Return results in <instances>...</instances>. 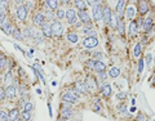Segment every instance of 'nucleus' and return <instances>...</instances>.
Segmentation results:
<instances>
[{
    "mask_svg": "<svg viewBox=\"0 0 155 121\" xmlns=\"http://www.w3.org/2000/svg\"><path fill=\"white\" fill-rule=\"evenodd\" d=\"M132 1H135V0H132Z\"/></svg>",
    "mask_w": 155,
    "mask_h": 121,
    "instance_id": "nucleus-61",
    "label": "nucleus"
},
{
    "mask_svg": "<svg viewBox=\"0 0 155 121\" xmlns=\"http://www.w3.org/2000/svg\"><path fill=\"white\" fill-rule=\"evenodd\" d=\"M94 70L97 72H102V71H106V64L101 60H96L94 62Z\"/></svg>",
    "mask_w": 155,
    "mask_h": 121,
    "instance_id": "nucleus-20",
    "label": "nucleus"
},
{
    "mask_svg": "<svg viewBox=\"0 0 155 121\" xmlns=\"http://www.w3.org/2000/svg\"><path fill=\"white\" fill-rule=\"evenodd\" d=\"M26 90H27V89H26L25 85H21V86H19V93H21V95H23V94L26 93Z\"/></svg>",
    "mask_w": 155,
    "mask_h": 121,
    "instance_id": "nucleus-48",
    "label": "nucleus"
},
{
    "mask_svg": "<svg viewBox=\"0 0 155 121\" xmlns=\"http://www.w3.org/2000/svg\"><path fill=\"white\" fill-rule=\"evenodd\" d=\"M81 26H83V22H81V21H76V22H75V27H81Z\"/></svg>",
    "mask_w": 155,
    "mask_h": 121,
    "instance_id": "nucleus-52",
    "label": "nucleus"
},
{
    "mask_svg": "<svg viewBox=\"0 0 155 121\" xmlns=\"http://www.w3.org/2000/svg\"><path fill=\"white\" fill-rule=\"evenodd\" d=\"M5 18H7V13H5L4 10H0V27H3L4 23L7 22Z\"/></svg>",
    "mask_w": 155,
    "mask_h": 121,
    "instance_id": "nucleus-31",
    "label": "nucleus"
},
{
    "mask_svg": "<svg viewBox=\"0 0 155 121\" xmlns=\"http://www.w3.org/2000/svg\"><path fill=\"white\" fill-rule=\"evenodd\" d=\"M109 75L111 76V77H118V76L120 75V68H119V67H112V68H110V70H109Z\"/></svg>",
    "mask_w": 155,
    "mask_h": 121,
    "instance_id": "nucleus-25",
    "label": "nucleus"
},
{
    "mask_svg": "<svg viewBox=\"0 0 155 121\" xmlns=\"http://www.w3.org/2000/svg\"><path fill=\"white\" fill-rule=\"evenodd\" d=\"M154 121H155V120H154Z\"/></svg>",
    "mask_w": 155,
    "mask_h": 121,
    "instance_id": "nucleus-63",
    "label": "nucleus"
},
{
    "mask_svg": "<svg viewBox=\"0 0 155 121\" xmlns=\"http://www.w3.org/2000/svg\"><path fill=\"white\" fill-rule=\"evenodd\" d=\"M7 7H8V1H7V0H1V1H0V9L4 10Z\"/></svg>",
    "mask_w": 155,
    "mask_h": 121,
    "instance_id": "nucleus-39",
    "label": "nucleus"
},
{
    "mask_svg": "<svg viewBox=\"0 0 155 121\" xmlns=\"http://www.w3.org/2000/svg\"><path fill=\"white\" fill-rule=\"evenodd\" d=\"M153 85H155V75H154V77H153Z\"/></svg>",
    "mask_w": 155,
    "mask_h": 121,
    "instance_id": "nucleus-58",
    "label": "nucleus"
},
{
    "mask_svg": "<svg viewBox=\"0 0 155 121\" xmlns=\"http://www.w3.org/2000/svg\"><path fill=\"white\" fill-rule=\"evenodd\" d=\"M47 7L50 9V10H56L57 7H58V0H45Z\"/></svg>",
    "mask_w": 155,
    "mask_h": 121,
    "instance_id": "nucleus-22",
    "label": "nucleus"
},
{
    "mask_svg": "<svg viewBox=\"0 0 155 121\" xmlns=\"http://www.w3.org/2000/svg\"><path fill=\"white\" fill-rule=\"evenodd\" d=\"M27 9H26V7L25 5H18V8H17V17L19 18V21H25L26 18H27Z\"/></svg>",
    "mask_w": 155,
    "mask_h": 121,
    "instance_id": "nucleus-8",
    "label": "nucleus"
},
{
    "mask_svg": "<svg viewBox=\"0 0 155 121\" xmlns=\"http://www.w3.org/2000/svg\"><path fill=\"white\" fill-rule=\"evenodd\" d=\"M61 115H62V117L63 119H67V117H70L71 115H73V109L70 108L69 106H66V103H63L61 107Z\"/></svg>",
    "mask_w": 155,
    "mask_h": 121,
    "instance_id": "nucleus-14",
    "label": "nucleus"
},
{
    "mask_svg": "<svg viewBox=\"0 0 155 121\" xmlns=\"http://www.w3.org/2000/svg\"><path fill=\"white\" fill-rule=\"evenodd\" d=\"M78 97H79V93L74 89H71V90H67L62 94V101H63V103H74Z\"/></svg>",
    "mask_w": 155,
    "mask_h": 121,
    "instance_id": "nucleus-1",
    "label": "nucleus"
},
{
    "mask_svg": "<svg viewBox=\"0 0 155 121\" xmlns=\"http://www.w3.org/2000/svg\"><path fill=\"white\" fill-rule=\"evenodd\" d=\"M7 58H4V59H1L0 60V70H4L5 68V66H7Z\"/></svg>",
    "mask_w": 155,
    "mask_h": 121,
    "instance_id": "nucleus-40",
    "label": "nucleus"
},
{
    "mask_svg": "<svg viewBox=\"0 0 155 121\" xmlns=\"http://www.w3.org/2000/svg\"><path fill=\"white\" fill-rule=\"evenodd\" d=\"M32 21H34V23H35V25L42 26V25L45 22V17L42 14V13H35V14H34V19H32Z\"/></svg>",
    "mask_w": 155,
    "mask_h": 121,
    "instance_id": "nucleus-16",
    "label": "nucleus"
},
{
    "mask_svg": "<svg viewBox=\"0 0 155 121\" xmlns=\"http://www.w3.org/2000/svg\"><path fill=\"white\" fill-rule=\"evenodd\" d=\"M0 121H8V113L5 111H0Z\"/></svg>",
    "mask_w": 155,
    "mask_h": 121,
    "instance_id": "nucleus-34",
    "label": "nucleus"
},
{
    "mask_svg": "<svg viewBox=\"0 0 155 121\" xmlns=\"http://www.w3.org/2000/svg\"><path fill=\"white\" fill-rule=\"evenodd\" d=\"M94 62H96V60H93V59H89L87 62V66H88L91 70H94Z\"/></svg>",
    "mask_w": 155,
    "mask_h": 121,
    "instance_id": "nucleus-41",
    "label": "nucleus"
},
{
    "mask_svg": "<svg viewBox=\"0 0 155 121\" xmlns=\"http://www.w3.org/2000/svg\"><path fill=\"white\" fill-rule=\"evenodd\" d=\"M102 12H104V7L101 4H94L92 8V13H93V19L94 21H100L102 19Z\"/></svg>",
    "mask_w": 155,
    "mask_h": 121,
    "instance_id": "nucleus-2",
    "label": "nucleus"
},
{
    "mask_svg": "<svg viewBox=\"0 0 155 121\" xmlns=\"http://www.w3.org/2000/svg\"><path fill=\"white\" fill-rule=\"evenodd\" d=\"M0 1H1V0H0Z\"/></svg>",
    "mask_w": 155,
    "mask_h": 121,
    "instance_id": "nucleus-62",
    "label": "nucleus"
},
{
    "mask_svg": "<svg viewBox=\"0 0 155 121\" xmlns=\"http://www.w3.org/2000/svg\"><path fill=\"white\" fill-rule=\"evenodd\" d=\"M78 10H87V3L84 0H74Z\"/></svg>",
    "mask_w": 155,
    "mask_h": 121,
    "instance_id": "nucleus-21",
    "label": "nucleus"
},
{
    "mask_svg": "<svg viewBox=\"0 0 155 121\" xmlns=\"http://www.w3.org/2000/svg\"><path fill=\"white\" fill-rule=\"evenodd\" d=\"M83 44H84L85 48H96L98 45V39L96 36H87L83 40Z\"/></svg>",
    "mask_w": 155,
    "mask_h": 121,
    "instance_id": "nucleus-4",
    "label": "nucleus"
},
{
    "mask_svg": "<svg viewBox=\"0 0 155 121\" xmlns=\"http://www.w3.org/2000/svg\"><path fill=\"white\" fill-rule=\"evenodd\" d=\"M60 3H62V4H67L69 0H60Z\"/></svg>",
    "mask_w": 155,
    "mask_h": 121,
    "instance_id": "nucleus-56",
    "label": "nucleus"
},
{
    "mask_svg": "<svg viewBox=\"0 0 155 121\" xmlns=\"http://www.w3.org/2000/svg\"><path fill=\"white\" fill-rule=\"evenodd\" d=\"M149 3L146 1V0H138V3H137V9H138V13L141 15L146 14L147 12H149Z\"/></svg>",
    "mask_w": 155,
    "mask_h": 121,
    "instance_id": "nucleus-5",
    "label": "nucleus"
},
{
    "mask_svg": "<svg viewBox=\"0 0 155 121\" xmlns=\"http://www.w3.org/2000/svg\"><path fill=\"white\" fill-rule=\"evenodd\" d=\"M65 17H66V19H67V23H69V25H73V23H75V22L78 21L76 13H75V10H74V9H71V8L66 10Z\"/></svg>",
    "mask_w": 155,
    "mask_h": 121,
    "instance_id": "nucleus-6",
    "label": "nucleus"
},
{
    "mask_svg": "<svg viewBox=\"0 0 155 121\" xmlns=\"http://www.w3.org/2000/svg\"><path fill=\"white\" fill-rule=\"evenodd\" d=\"M17 121H23V120H22V119H18V120H17Z\"/></svg>",
    "mask_w": 155,
    "mask_h": 121,
    "instance_id": "nucleus-60",
    "label": "nucleus"
},
{
    "mask_svg": "<svg viewBox=\"0 0 155 121\" xmlns=\"http://www.w3.org/2000/svg\"><path fill=\"white\" fill-rule=\"evenodd\" d=\"M4 58H5V57H4V56H3V54L0 53V60H1V59H4Z\"/></svg>",
    "mask_w": 155,
    "mask_h": 121,
    "instance_id": "nucleus-57",
    "label": "nucleus"
},
{
    "mask_svg": "<svg viewBox=\"0 0 155 121\" xmlns=\"http://www.w3.org/2000/svg\"><path fill=\"white\" fill-rule=\"evenodd\" d=\"M25 7H26V9H27V10H30V9H32V3H31V1H27Z\"/></svg>",
    "mask_w": 155,
    "mask_h": 121,
    "instance_id": "nucleus-51",
    "label": "nucleus"
},
{
    "mask_svg": "<svg viewBox=\"0 0 155 121\" xmlns=\"http://www.w3.org/2000/svg\"><path fill=\"white\" fill-rule=\"evenodd\" d=\"M78 17L80 18V21L83 22V23H89L91 22V17L88 14V12L87 10H78Z\"/></svg>",
    "mask_w": 155,
    "mask_h": 121,
    "instance_id": "nucleus-11",
    "label": "nucleus"
},
{
    "mask_svg": "<svg viewBox=\"0 0 155 121\" xmlns=\"http://www.w3.org/2000/svg\"><path fill=\"white\" fill-rule=\"evenodd\" d=\"M42 31H43V34H44V36L45 37H52V29H50V25H48V23H43L42 25Z\"/></svg>",
    "mask_w": 155,
    "mask_h": 121,
    "instance_id": "nucleus-18",
    "label": "nucleus"
},
{
    "mask_svg": "<svg viewBox=\"0 0 155 121\" xmlns=\"http://www.w3.org/2000/svg\"><path fill=\"white\" fill-rule=\"evenodd\" d=\"M85 85H87V88L89 90H96L97 89V80L94 77H92V76H88L85 79Z\"/></svg>",
    "mask_w": 155,
    "mask_h": 121,
    "instance_id": "nucleus-9",
    "label": "nucleus"
},
{
    "mask_svg": "<svg viewBox=\"0 0 155 121\" xmlns=\"http://www.w3.org/2000/svg\"><path fill=\"white\" fill-rule=\"evenodd\" d=\"M12 35L14 36V39H17V40H22L23 39V36H22V34L19 32V30L18 29H13V32H12Z\"/></svg>",
    "mask_w": 155,
    "mask_h": 121,
    "instance_id": "nucleus-29",
    "label": "nucleus"
},
{
    "mask_svg": "<svg viewBox=\"0 0 155 121\" xmlns=\"http://www.w3.org/2000/svg\"><path fill=\"white\" fill-rule=\"evenodd\" d=\"M143 71V59H140V62H138V72L141 74Z\"/></svg>",
    "mask_w": 155,
    "mask_h": 121,
    "instance_id": "nucleus-43",
    "label": "nucleus"
},
{
    "mask_svg": "<svg viewBox=\"0 0 155 121\" xmlns=\"http://www.w3.org/2000/svg\"><path fill=\"white\" fill-rule=\"evenodd\" d=\"M125 17H127L128 19H133V17H135V9H133V7H128V8H127V10H125Z\"/></svg>",
    "mask_w": 155,
    "mask_h": 121,
    "instance_id": "nucleus-27",
    "label": "nucleus"
},
{
    "mask_svg": "<svg viewBox=\"0 0 155 121\" xmlns=\"http://www.w3.org/2000/svg\"><path fill=\"white\" fill-rule=\"evenodd\" d=\"M138 32V23L136 19H132L131 25H129V35L131 36H136Z\"/></svg>",
    "mask_w": 155,
    "mask_h": 121,
    "instance_id": "nucleus-13",
    "label": "nucleus"
},
{
    "mask_svg": "<svg viewBox=\"0 0 155 121\" xmlns=\"http://www.w3.org/2000/svg\"><path fill=\"white\" fill-rule=\"evenodd\" d=\"M50 29H52V36H61L63 32V26L57 21L50 25Z\"/></svg>",
    "mask_w": 155,
    "mask_h": 121,
    "instance_id": "nucleus-3",
    "label": "nucleus"
},
{
    "mask_svg": "<svg viewBox=\"0 0 155 121\" xmlns=\"http://www.w3.org/2000/svg\"><path fill=\"white\" fill-rule=\"evenodd\" d=\"M18 117H19V111L17 108H13V109L9 111V113H8V121H17Z\"/></svg>",
    "mask_w": 155,
    "mask_h": 121,
    "instance_id": "nucleus-17",
    "label": "nucleus"
},
{
    "mask_svg": "<svg viewBox=\"0 0 155 121\" xmlns=\"http://www.w3.org/2000/svg\"><path fill=\"white\" fill-rule=\"evenodd\" d=\"M65 13H66L65 10L58 9V10H57V13H56V15H57V18H60V19H61V18H63V17H65Z\"/></svg>",
    "mask_w": 155,
    "mask_h": 121,
    "instance_id": "nucleus-38",
    "label": "nucleus"
},
{
    "mask_svg": "<svg viewBox=\"0 0 155 121\" xmlns=\"http://www.w3.org/2000/svg\"><path fill=\"white\" fill-rule=\"evenodd\" d=\"M98 76H100V79H101L100 81H102L104 79H106V72H105V71H102V72H98Z\"/></svg>",
    "mask_w": 155,
    "mask_h": 121,
    "instance_id": "nucleus-49",
    "label": "nucleus"
},
{
    "mask_svg": "<svg viewBox=\"0 0 155 121\" xmlns=\"http://www.w3.org/2000/svg\"><path fill=\"white\" fill-rule=\"evenodd\" d=\"M23 1H25V0H14V3H17V4H19V5H21V4H22Z\"/></svg>",
    "mask_w": 155,
    "mask_h": 121,
    "instance_id": "nucleus-53",
    "label": "nucleus"
},
{
    "mask_svg": "<svg viewBox=\"0 0 155 121\" xmlns=\"http://www.w3.org/2000/svg\"><path fill=\"white\" fill-rule=\"evenodd\" d=\"M111 8L110 7H104V12H102V19H104V22L106 23V25H110V22H111Z\"/></svg>",
    "mask_w": 155,
    "mask_h": 121,
    "instance_id": "nucleus-7",
    "label": "nucleus"
},
{
    "mask_svg": "<svg viewBox=\"0 0 155 121\" xmlns=\"http://www.w3.org/2000/svg\"><path fill=\"white\" fill-rule=\"evenodd\" d=\"M118 111L122 112V113H124V112L127 111V106H125V104H120V106L118 107Z\"/></svg>",
    "mask_w": 155,
    "mask_h": 121,
    "instance_id": "nucleus-44",
    "label": "nucleus"
},
{
    "mask_svg": "<svg viewBox=\"0 0 155 121\" xmlns=\"http://www.w3.org/2000/svg\"><path fill=\"white\" fill-rule=\"evenodd\" d=\"M84 1H85L88 5H92V7L94 5V4H97V3H96V0H84Z\"/></svg>",
    "mask_w": 155,
    "mask_h": 121,
    "instance_id": "nucleus-50",
    "label": "nucleus"
},
{
    "mask_svg": "<svg viewBox=\"0 0 155 121\" xmlns=\"http://www.w3.org/2000/svg\"><path fill=\"white\" fill-rule=\"evenodd\" d=\"M32 109H34V104L30 103V102H27V103L23 106V111H26V112H31Z\"/></svg>",
    "mask_w": 155,
    "mask_h": 121,
    "instance_id": "nucleus-32",
    "label": "nucleus"
},
{
    "mask_svg": "<svg viewBox=\"0 0 155 121\" xmlns=\"http://www.w3.org/2000/svg\"><path fill=\"white\" fill-rule=\"evenodd\" d=\"M101 93L104 94V97H110L111 95V86L109 85V84H105L104 86H102V90H101Z\"/></svg>",
    "mask_w": 155,
    "mask_h": 121,
    "instance_id": "nucleus-24",
    "label": "nucleus"
},
{
    "mask_svg": "<svg viewBox=\"0 0 155 121\" xmlns=\"http://www.w3.org/2000/svg\"><path fill=\"white\" fill-rule=\"evenodd\" d=\"M116 30H118V32L120 34V35H124V22L123 19L120 18H118V23H116Z\"/></svg>",
    "mask_w": 155,
    "mask_h": 121,
    "instance_id": "nucleus-26",
    "label": "nucleus"
},
{
    "mask_svg": "<svg viewBox=\"0 0 155 121\" xmlns=\"http://www.w3.org/2000/svg\"><path fill=\"white\" fill-rule=\"evenodd\" d=\"M142 29L145 31H150L153 29V18L151 17H146L142 22Z\"/></svg>",
    "mask_w": 155,
    "mask_h": 121,
    "instance_id": "nucleus-15",
    "label": "nucleus"
},
{
    "mask_svg": "<svg viewBox=\"0 0 155 121\" xmlns=\"http://www.w3.org/2000/svg\"><path fill=\"white\" fill-rule=\"evenodd\" d=\"M5 97H7V94H5V89L0 88V101H3Z\"/></svg>",
    "mask_w": 155,
    "mask_h": 121,
    "instance_id": "nucleus-42",
    "label": "nucleus"
},
{
    "mask_svg": "<svg viewBox=\"0 0 155 121\" xmlns=\"http://www.w3.org/2000/svg\"><path fill=\"white\" fill-rule=\"evenodd\" d=\"M19 75H21V76H25V72H23V70H22V68H19Z\"/></svg>",
    "mask_w": 155,
    "mask_h": 121,
    "instance_id": "nucleus-55",
    "label": "nucleus"
},
{
    "mask_svg": "<svg viewBox=\"0 0 155 121\" xmlns=\"http://www.w3.org/2000/svg\"><path fill=\"white\" fill-rule=\"evenodd\" d=\"M94 57H100V58H101V57H102V54H101V53H97V52H96V53H94Z\"/></svg>",
    "mask_w": 155,
    "mask_h": 121,
    "instance_id": "nucleus-54",
    "label": "nucleus"
},
{
    "mask_svg": "<svg viewBox=\"0 0 155 121\" xmlns=\"http://www.w3.org/2000/svg\"><path fill=\"white\" fill-rule=\"evenodd\" d=\"M5 94L9 99H14L16 94H17V86L16 85H9L7 89H5Z\"/></svg>",
    "mask_w": 155,
    "mask_h": 121,
    "instance_id": "nucleus-12",
    "label": "nucleus"
},
{
    "mask_svg": "<svg viewBox=\"0 0 155 121\" xmlns=\"http://www.w3.org/2000/svg\"><path fill=\"white\" fill-rule=\"evenodd\" d=\"M125 1L127 0H118V4H116V13H118V15H123Z\"/></svg>",
    "mask_w": 155,
    "mask_h": 121,
    "instance_id": "nucleus-19",
    "label": "nucleus"
},
{
    "mask_svg": "<svg viewBox=\"0 0 155 121\" xmlns=\"http://www.w3.org/2000/svg\"><path fill=\"white\" fill-rule=\"evenodd\" d=\"M44 17H45L47 21H48V19H53V17H54V15H53V10L48 9V12L45 13V15H44Z\"/></svg>",
    "mask_w": 155,
    "mask_h": 121,
    "instance_id": "nucleus-37",
    "label": "nucleus"
},
{
    "mask_svg": "<svg viewBox=\"0 0 155 121\" xmlns=\"http://www.w3.org/2000/svg\"><path fill=\"white\" fill-rule=\"evenodd\" d=\"M141 52H142V45H141V44H136V46H135V50H133L135 57H140Z\"/></svg>",
    "mask_w": 155,
    "mask_h": 121,
    "instance_id": "nucleus-30",
    "label": "nucleus"
},
{
    "mask_svg": "<svg viewBox=\"0 0 155 121\" xmlns=\"http://www.w3.org/2000/svg\"><path fill=\"white\" fill-rule=\"evenodd\" d=\"M137 121H146V116L143 113H138L137 116Z\"/></svg>",
    "mask_w": 155,
    "mask_h": 121,
    "instance_id": "nucleus-45",
    "label": "nucleus"
},
{
    "mask_svg": "<svg viewBox=\"0 0 155 121\" xmlns=\"http://www.w3.org/2000/svg\"><path fill=\"white\" fill-rule=\"evenodd\" d=\"M96 3H98V4H101V3H102V0H96Z\"/></svg>",
    "mask_w": 155,
    "mask_h": 121,
    "instance_id": "nucleus-59",
    "label": "nucleus"
},
{
    "mask_svg": "<svg viewBox=\"0 0 155 121\" xmlns=\"http://www.w3.org/2000/svg\"><path fill=\"white\" fill-rule=\"evenodd\" d=\"M13 29H14V27L11 25V22H5L4 26H3V31H4L7 35H11V34L13 32Z\"/></svg>",
    "mask_w": 155,
    "mask_h": 121,
    "instance_id": "nucleus-23",
    "label": "nucleus"
},
{
    "mask_svg": "<svg viewBox=\"0 0 155 121\" xmlns=\"http://www.w3.org/2000/svg\"><path fill=\"white\" fill-rule=\"evenodd\" d=\"M116 98H118L119 101H123V99L127 98V93H125V91H120V93H118V94H116Z\"/></svg>",
    "mask_w": 155,
    "mask_h": 121,
    "instance_id": "nucleus-36",
    "label": "nucleus"
},
{
    "mask_svg": "<svg viewBox=\"0 0 155 121\" xmlns=\"http://www.w3.org/2000/svg\"><path fill=\"white\" fill-rule=\"evenodd\" d=\"M75 88H76L78 93H81V94H88V91H89V89L85 85V82H83V81H76L75 82Z\"/></svg>",
    "mask_w": 155,
    "mask_h": 121,
    "instance_id": "nucleus-10",
    "label": "nucleus"
},
{
    "mask_svg": "<svg viewBox=\"0 0 155 121\" xmlns=\"http://www.w3.org/2000/svg\"><path fill=\"white\" fill-rule=\"evenodd\" d=\"M145 59H146V63H147V64L150 66V64H151V60H153V57H151V54H147Z\"/></svg>",
    "mask_w": 155,
    "mask_h": 121,
    "instance_id": "nucleus-46",
    "label": "nucleus"
},
{
    "mask_svg": "<svg viewBox=\"0 0 155 121\" xmlns=\"http://www.w3.org/2000/svg\"><path fill=\"white\" fill-rule=\"evenodd\" d=\"M30 119H31V113H30V112L23 111V113H22V120H23V121H29Z\"/></svg>",
    "mask_w": 155,
    "mask_h": 121,
    "instance_id": "nucleus-35",
    "label": "nucleus"
},
{
    "mask_svg": "<svg viewBox=\"0 0 155 121\" xmlns=\"http://www.w3.org/2000/svg\"><path fill=\"white\" fill-rule=\"evenodd\" d=\"M22 36H23V37H26V39H29V37H31V29H29V27H26V29L23 30V34H22Z\"/></svg>",
    "mask_w": 155,
    "mask_h": 121,
    "instance_id": "nucleus-33",
    "label": "nucleus"
},
{
    "mask_svg": "<svg viewBox=\"0 0 155 121\" xmlns=\"http://www.w3.org/2000/svg\"><path fill=\"white\" fill-rule=\"evenodd\" d=\"M11 80H12V72L8 71V72L5 74V81H11Z\"/></svg>",
    "mask_w": 155,
    "mask_h": 121,
    "instance_id": "nucleus-47",
    "label": "nucleus"
},
{
    "mask_svg": "<svg viewBox=\"0 0 155 121\" xmlns=\"http://www.w3.org/2000/svg\"><path fill=\"white\" fill-rule=\"evenodd\" d=\"M67 40L70 41V43H78V40H79V36H78V34H67Z\"/></svg>",
    "mask_w": 155,
    "mask_h": 121,
    "instance_id": "nucleus-28",
    "label": "nucleus"
}]
</instances>
